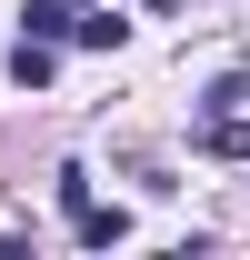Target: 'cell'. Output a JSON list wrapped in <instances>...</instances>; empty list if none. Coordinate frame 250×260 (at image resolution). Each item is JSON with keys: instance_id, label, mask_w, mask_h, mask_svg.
I'll list each match as a JSON object with an SVG mask.
<instances>
[{"instance_id": "6da1fadb", "label": "cell", "mask_w": 250, "mask_h": 260, "mask_svg": "<svg viewBox=\"0 0 250 260\" xmlns=\"http://www.w3.org/2000/svg\"><path fill=\"white\" fill-rule=\"evenodd\" d=\"M200 150L210 160H250V110H210L200 120Z\"/></svg>"}, {"instance_id": "7a4b0ae2", "label": "cell", "mask_w": 250, "mask_h": 260, "mask_svg": "<svg viewBox=\"0 0 250 260\" xmlns=\"http://www.w3.org/2000/svg\"><path fill=\"white\" fill-rule=\"evenodd\" d=\"M50 70H60V40H10V80H20V90H40V80H50Z\"/></svg>"}, {"instance_id": "3957f363", "label": "cell", "mask_w": 250, "mask_h": 260, "mask_svg": "<svg viewBox=\"0 0 250 260\" xmlns=\"http://www.w3.org/2000/svg\"><path fill=\"white\" fill-rule=\"evenodd\" d=\"M70 230H80L90 250H110V240H130V210H100V200H80V210H70Z\"/></svg>"}, {"instance_id": "277c9868", "label": "cell", "mask_w": 250, "mask_h": 260, "mask_svg": "<svg viewBox=\"0 0 250 260\" xmlns=\"http://www.w3.org/2000/svg\"><path fill=\"white\" fill-rule=\"evenodd\" d=\"M20 20H30V40H70V20H80V0H30Z\"/></svg>"}, {"instance_id": "5b68a950", "label": "cell", "mask_w": 250, "mask_h": 260, "mask_svg": "<svg viewBox=\"0 0 250 260\" xmlns=\"http://www.w3.org/2000/svg\"><path fill=\"white\" fill-rule=\"evenodd\" d=\"M70 40H80V50H120L130 20H120V10H100V20H70Z\"/></svg>"}, {"instance_id": "8992f818", "label": "cell", "mask_w": 250, "mask_h": 260, "mask_svg": "<svg viewBox=\"0 0 250 260\" xmlns=\"http://www.w3.org/2000/svg\"><path fill=\"white\" fill-rule=\"evenodd\" d=\"M150 10H180V0H150Z\"/></svg>"}]
</instances>
